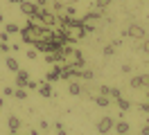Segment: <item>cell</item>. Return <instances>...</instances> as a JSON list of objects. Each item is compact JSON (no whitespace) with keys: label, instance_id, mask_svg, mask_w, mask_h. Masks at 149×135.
Instances as JSON below:
<instances>
[{"label":"cell","instance_id":"39","mask_svg":"<svg viewBox=\"0 0 149 135\" xmlns=\"http://www.w3.org/2000/svg\"><path fill=\"white\" fill-rule=\"evenodd\" d=\"M0 108H2V97H0Z\"/></svg>","mask_w":149,"mask_h":135},{"label":"cell","instance_id":"6","mask_svg":"<svg viewBox=\"0 0 149 135\" xmlns=\"http://www.w3.org/2000/svg\"><path fill=\"white\" fill-rule=\"evenodd\" d=\"M61 68H63V65H54V68L45 74V81H47V83H54V81L61 79Z\"/></svg>","mask_w":149,"mask_h":135},{"label":"cell","instance_id":"33","mask_svg":"<svg viewBox=\"0 0 149 135\" xmlns=\"http://www.w3.org/2000/svg\"><path fill=\"white\" fill-rule=\"evenodd\" d=\"M140 133H142V135H149V124L142 126V131H140Z\"/></svg>","mask_w":149,"mask_h":135},{"label":"cell","instance_id":"9","mask_svg":"<svg viewBox=\"0 0 149 135\" xmlns=\"http://www.w3.org/2000/svg\"><path fill=\"white\" fill-rule=\"evenodd\" d=\"M81 20H84V23H95V20H102V14H100V11H88V14H84Z\"/></svg>","mask_w":149,"mask_h":135},{"label":"cell","instance_id":"36","mask_svg":"<svg viewBox=\"0 0 149 135\" xmlns=\"http://www.w3.org/2000/svg\"><path fill=\"white\" fill-rule=\"evenodd\" d=\"M56 131H59V133H56V135H68V133H65V131H63V126H61V128H56Z\"/></svg>","mask_w":149,"mask_h":135},{"label":"cell","instance_id":"8","mask_svg":"<svg viewBox=\"0 0 149 135\" xmlns=\"http://www.w3.org/2000/svg\"><path fill=\"white\" fill-rule=\"evenodd\" d=\"M115 133L118 135H129V131H131V126H129V122H124V119H120V122H115Z\"/></svg>","mask_w":149,"mask_h":135},{"label":"cell","instance_id":"17","mask_svg":"<svg viewBox=\"0 0 149 135\" xmlns=\"http://www.w3.org/2000/svg\"><path fill=\"white\" fill-rule=\"evenodd\" d=\"M102 54H104V56H113V54H115V45H113V43H109V45H104V50H102Z\"/></svg>","mask_w":149,"mask_h":135},{"label":"cell","instance_id":"41","mask_svg":"<svg viewBox=\"0 0 149 135\" xmlns=\"http://www.w3.org/2000/svg\"><path fill=\"white\" fill-rule=\"evenodd\" d=\"M11 135H16V133H11Z\"/></svg>","mask_w":149,"mask_h":135},{"label":"cell","instance_id":"24","mask_svg":"<svg viewBox=\"0 0 149 135\" xmlns=\"http://www.w3.org/2000/svg\"><path fill=\"white\" fill-rule=\"evenodd\" d=\"M2 95H5V97H14V88H11V86H5Z\"/></svg>","mask_w":149,"mask_h":135},{"label":"cell","instance_id":"30","mask_svg":"<svg viewBox=\"0 0 149 135\" xmlns=\"http://www.w3.org/2000/svg\"><path fill=\"white\" fill-rule=\"evenodd\" d=\"M27 59H36V50H27Z\"/></svg>","mask_w":149,"mask_h":135},{"label":"cell","instance_id":"12","mask_svg":"<svg viewBox=\"0 0 149 135\" xmlns=\"http://www.w3.org/2000/svg\"><path fill=\"white\" fill-rule=\"evenodd\" d=\"M93 101L97 106H109V104H111V97H106V95H95Z\"/></svg>","mask_w":149,"mask_h":135},{"label":"cell","instance_id":"10","mask_svg":"<svg viewBox=\"0 0 149 135\" xmlns=\"http://www.w3.org/2000/svg\"><path fill=\"white\" fill-rule=\"evenodd\" d=\"M7 126H9V131H11V133H16V131L20 128V119H18L16 115H11L9 119H7Z\"/></svg>","mask_w":149,"mask_h":135},{"label":"cell","instance_id":"22","mask_svg":"<svg viewBox=\"0 0 149 135\" xmlns=\"http://www.w3.org/2000/svg\"><path fill=\"white\" fill-rule=\"evenodd\" d=\"M129 86H131V88H140V77H131Z\"/></svg>","mask_w":149,"mask_h":135},{"label":"cell","instance_id":"28","mask_svg":"<svg viewBox=\"0 0 149 135\" xmlns=\"http://www.w3.org/2000/svg\"><path fill=\"white\" fill-rule=\"evenodd\" d=\"M9 41V34L7 32H0V43H7Z\"/></svg>","mask_w":149,"mask_h":135},{"label":"cell","instance_id":"18","mask_svg":"<svg viewBox=\"0 0 149 135\" xmlns=\"http://www.w3.org/2000/svg\"><path fill=\"white\" fill-rule=\"evenodd\" d=\"M81 79H84V81H93L95 79L93 70H81Z\"/></svg>","mask_w":149,"mask_h":135},{"label":"cell","instance_id":"27","mask_svg":"<svg viewBox=\"0 0 149 135\" xmlns=\"http://www.w3.org/2000/svg\"><path fill=\"white\" fill-rule=\"evenodd\" d=\"M65 9V16H72L74 18V7H72V5H68V7H63Z\"/></svg>","mask_w":149,"mask_h":135},{"label":"cell","instance_id":"29","mask_svg":"<svg viewBox=\"0 0 149 135\" xmlns=\"http://www.w3.org/2000/svg\"><path fill=\"white\" fill-rule=\"evenodd\" d=\"M38 126H41V131H47V128H50V124H47V119H41V124H38Z\"/></svg>","mask_w":149,"mask_h":135},{"label":"cell","instance_id":"26","mask_svg":"<svg viewBox=\"0 0 149 135\" xmlns=\"http://www.w3.org/2000/svg\"><path fill=\"white\" fill-rule=\"evenodd\" d=\"M63 7H65V5H63V2H59V0H56V2H52V9H54V11H61Z\"/></svg>","mask_w":149,"mask_h":135},{"label":"cell","instance_id":"3","mask_svg":"<svg viewBox=\"0 0 149 135\" xmlns=\"http://www.w3.org/2000/svg\"><path fill=\"white\" fill-rule=\"evenodd\" d=\"M127 36H131V38H140V41H142V38H145V27L142 25H136V23H131L129 27H127Z\"/></svg>","mask_w":149,"mask_h":135},{"label":"cell","instance_id":"4","mask_svg":"<svg viewBox=\"0 0 149 135\" xmlns=\"http://www.w3.org/2000/svg\"><path fill=\"white\" fill-rule=\"evenodd\" d=\"M20 11H23L25 16H34V14L38 11V5L29 2V0H23V2H20Z\"/></svg>","mask_w":149,"mask_h":135},{"label":"cell","instance_id":"15","mask_svg":"<svg viewBox=\"0 0 149 135\" xmlns=\"http://www.w3.org/2000/svg\"><path fill=\"white\" fill-rule=\"evenodd\" d=\"M5 32H7V34H18V32H20V27L18 25H16V23H7V25H5Z\"/></svg>","mask_w":149,"mask_h":135},{"label":"cell","instance_id":"5","mask_svg":"<svg viewBox=\"0 0 149 135\" xmlns=\"http://www.w3.org/2000/svg\"><path fill=\"white\" fill-rule=\"evenodd\" d=\"M27 83H29V74L25 70H16V86H18V88H27Z\"/></svg>","mask_w":149,"mask_h":135},{"label":"cell","instance_id":"7","mask_svg":"<svg viewBox=\"0 0 149 135\" xmlns=\"http://www.w3.org/2000/svg\"><path fill=\"white\" fill-rule=\"evenodd\" d=\"M38 95H41L43 99H50L52 95H54V92H52V86H50L47 81H41V83H38Z\"/></svg>","mask_w":149,"mask_h":135},{"label":"cell","instance_id":"11","mask_svg":"<svg viewBox=\"0 0 149 135\" xmlns=\"http://www.w3.org/2000/svg\"><path fill=\"white\" fill-rule=\"evenodd\" d=\"M68 92H70L72 97H79V95H81V86H79L77 81H70V83H68Z\"/></svg>","mask_w":149,"mask_h":135},{"label":"cell","instance_id":"32","mask_svg":"<svg viewBox=\"0 0 149 135\" xmlns=\"http://www.w3.org/2000/svg\"><path fill=\"white\" fill-rule=\"evenodd\" d=\"M122 72H131V63H124V65H122Z\"/></svg>","mask_w":149,"mask_h":135},{"label":"cell","instance_id":"34","mask_svg":"<svg viewBox=\"0 0 149 135\" xmlns=\"http://www.w3.org/2000/svg\"><path fill=\"white\" fill-rule=\"evenodd\" d=\"M36 5H38V7H45V5H47V0H36Z\"/></svg>","mask_w":149,"mask_h":135},{"label":"cell","instance_id":"31","mask_svg":"<svg viewBox=\"0 0 149 135\" xmlns=\"http://www.w3.org/2000/svg\"><path fill=\"white\" fill-rule=\"evenodd\" d=\"M27 88H29V90H34V88H38V83H36V81H29Z\"/></svg>","mask_w":149,"mask_h":135},{"label":"cell","instance_id":"23","mask_svg":"<svg viewBox=\"0 0 149 135\" xmlns=\"http://www.w3.org/2000/svg\"><path fill=\"white\" fill-rule=\"evenodd\" d=\"M120 95H122V92H120V88H111V92H109V97H111V99H118Z\"/></svg>","mask_w":149,"mask_h":135},{"label":"cell","instance_id":"37","mask_svg":"<svg viewBox=\"0 0 149 135\" xmlns=\"http://www.w3.org/2000/svg\"><path fill=\"white\" fill-rule=\"evenodd\" d=\"M2 23H5V16H2V11H0V25H2Z\"/></svg>","mask_w":149,"mask_h":135},{"label":"cell","instance_id":"1","mask_svg":"<svg viewBox=\"0 0 149 135\" xmlns=\"http://www.w3.org/2000/svg\"><path fill=\"white\" fill-rule=\"evenodd\" d=\"M61 61L63 65H70V68H84V56L79 50H74L70 45H63L61 47Z\"/></svg>","mask_w":149,"mask_h":135},{"label":"cell","instance_id":"20","mask_svg":"<svg viewBox=\"0 0 149 135\" xmlns=\"http://www.w3.org/2000/svg\"><path fill=\"white\" fill-rule=\"evenodd\" d=\"M109 5H111V0H95V7L97 9H106Z\"/></svg>","mask_w":149,"mask_h":135},{"label":"cell","instance_id":"25","mask_svg":"<svg viewBox=\"0 0 149 135\" xmlns=\"http://www.w3.org/2000/svg\"><path fill=\"white\" fill-rule=\"evenodd\" d=\"M109 92H111V86H100V95H106V97H109Z\"/></svg>","mask_w":149,"mask_h":135},{"label":"cell","instance_id":"16","mask_svg":"<svg viewBox=\"0 0 149 135\" xmlns=\"http://www.w3.org/2000/svg\"><path fill=\"white\" fill-rule=\"evenodd\" d=\"M14 97L16 99H27V88H16L14 90Z\"/></svg>","mask_w":149,"mask_h":135},{"label":"cell","instance_id":"2","mask_svg":"<svg viewBox=\"0 0 149 135\" xmlns=\"http://www.w3.org/2000/svg\"><path fill=\"white\" fill-rule=\"evenodd\" d=\"M113 126H115V119H113V117H102V119L97 122V131L102 135H106V133L113 131Z\"/></svg>","mask_w":149,"mask_h":135},{"label":"cell","instance_id":"38","mask_svg":"<svg viewBox=\"0 0 149 135\" xmlns=\"http://www.w3.org/2000/svg\"><path fill=\"white\" fill-rule=\"evenodd\" d=\"M9 2H14V5H20V2H23V0H9Z\"/></svg>","mask_w":149,"mask_h":135},{"label":"cell","instance_id":"19","mask_svg":"<svg viewBox=\"0 0 149 135\" xmlns=\"http://www.w3.org/2000/svg\"><path fill=\"white\" fill-rule=\"evenodd\" d=\"M140 88L149 90V74H140Z\"/></svg>","mask_w":149,"mask_h":135},{"label":"cell","instance_id":"35","mask_svg":"<svg viewBox=\"0 0 149 135\" xmlns=\"http://www.w3.org/2000/svg\"><path fill=\"white\" fill-rule=\"evenodd\" d=\"M140 108H142V110H147V113H149V101H147V104H140Z\"/></svg>","mask_w":149,"mask_h":135},{"label":"cell","instance_id":"40","mask_svg":"<svg viewBox=\"0 0 149 135\" xmlns=\"http://www.w3.org/2000/svg\"><path fill=\"white\" fill-rule=\"evenodd\" d=\"M147 99H149V90H147Z\"/></svg>","mask_w":149,"mask_h":135},{"label":"cell","instance_id":"14","mask_svg":"<svg viewBox=\"0 0 149 135\" xmlns=\"http://www.w3.org/2000/svg\"><path fill=\"white\" fill-rule=\"evenodd\" d=\"M115 104H118V108H122V110H129V108H131V101H129V99H124L122 95L115 99Z\"/></svg>","mask_w":149,"mask_h":135},{"label":"cell","instance_id":"13","mask_svg":"<svg viewBox=\"0 0 149 135\" xmlns=\"http://www.w3.org/2000/svg\"><path fill=\"white\" fill-rule=\"evenodd\" d=\"M5 65H7V70H11V72L18 70V61H16L14 56H7V59H5Z\"/></svg>","mask_w":149,"mask_h":135},{"label":"cell","instance_id":"21","mask_svg":"<svg viewBox=\"0 0 149 135\" xmlns=\"http://www.w3.org/2000/svg\"><path fill=\"white\" fill-rule=\"evenodd\" d=\"M140 50H142L145 54H149V38H147V36L142 38V45H140Z\"/></svg>","mask_w":149,"mask_h":135}]
</instances>
